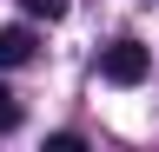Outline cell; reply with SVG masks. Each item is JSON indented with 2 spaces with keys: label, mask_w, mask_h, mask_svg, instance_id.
Masks as SVG:
<instances>
[{
  "label": "cell",
  "mask_w": 159,
  "mask_h": 152,
  "mask_svg": "<svg viewBox=\"0 0 159 152\" xmlns=\"http://www.w3.org/2000/svg\"><path fill=\"white\" fill-rule=\"evenodd\" d=\"M99 73H106L113 86H139V80L152 73V53L139 46V40H113L106 53H99Z\"/></svg>",
  "instance_id": "6da1fadb"
},
{
  "label": "cell",
  "mask_w": 159,
  "mask_h": 152,
  "mask_svg": "<svg viewBox=\"0 0 159 152\" xmlns=\"http://www.w3.org/2000/svg\"><path fill=\"white\" fill-rule=\"evenodd\" d=\"M27 60H33V33L27 27H0V73H13Z\"/></svg>",
  "instance_id": "7a4b0ae2"
},
{
  "label": "cell",
  "mask_w": 159,
  "mask_h": 152,
  "mask_svg": "<svg viewBox=\"0 0 159 152\" xmlns=\"http://www.w3.org/2000/svg\"><path fill=\"white\" fill-rule=\"evenodd\" d=\"M27 20H66V0H20Z\"/></svg>",
  "instance_id": "3957f363"
},
{
  "label": "cell",
  "mask_w": 159,
  "mask_h": 152,
  "mask_svg": "<svg viewBox=\"0 0 159 152\" xmlns=\"http://www.w3.org/2000/svg\"><path fill=\"white\" fill-rule=\"evenodd\" d=\"M13 126H20V99L0 86V132H13Z\"/></svg>",
  "instance_id": "277c9868"
}]
</instances>
